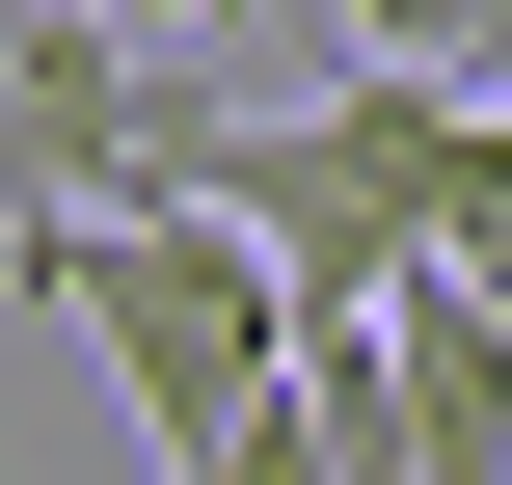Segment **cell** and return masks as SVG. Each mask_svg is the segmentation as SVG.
<instances>
[{
  "mask_svg": "<svg viewBox=\"0 0 512 485\" xmlns=\"http://www.w3.org/2000/svg\"><path fill=\"white\" fill-rule=\"evenodd\" d=\"M0 270H27V297H54L108 378H135V432H162V459H189V432H243V405H270V351H297V297H270V270L189 216V189H81V216H0Z\"/></svg>",
  "mask_w": 512,
  "mask_h": 485,
  "instance_id": "cell-1",
  "label": "cell"
},
{
  "mask_svg": "<svg viewBox=\"0 0 512 485\" xmlns=\"http://www.w3.org/2000/svg\"><path fill=\"white\" fill-rule=\"evenodd\" d=\"M405 216H432V270H486V297H512V81H432V162H405Z\"/></svg>",
  "mask_w": 512,
  "mask_h": 485,
  "instance_id": "cell-2",
  "label": "cell"
},
{
  "mask_svg": "<svg viewBox=\"0 0 512 485\" xmlns=\"http://www.w3.org/2000/svg\"><path fill=\"white\" fill-rule=\"evenodd\" d=\"M351 54H405V81H512V0H351Z\"/></svg>",
  "mask_w": 512,
  "mask_h": 485,
  "instance_id": "cell-3",
  "label": "cell"
},
{
  "mask_svg": "<svg viewBox=\"0 0 512 485\" xmlns=\"http://www.w3.org/2000/svg\"><path fill=\"white\" fill-rule=\"evenodd\" d=\"M189 485H324V432H297V378H270L243 432H189Z\"/></svg>",
  "mask_w": 512,
  "mask_h": 485,
  "instance_id": "cell-4",
  "label": "cell"
}]
</instances>
